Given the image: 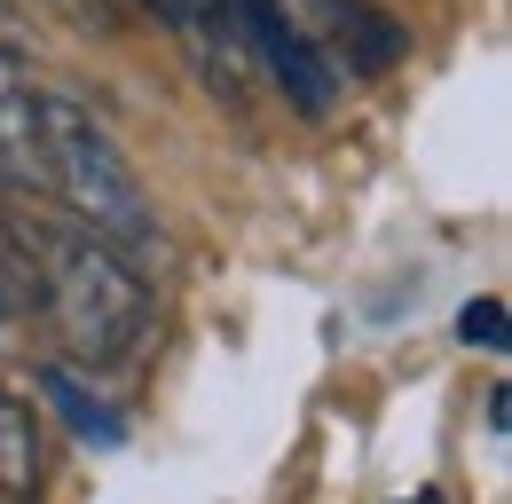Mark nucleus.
Masks as SVG:
<instances>
[{
  "mask_svg": "<svg viewBox=\"0 0 512 504\" xmlns=\"http://www.w3.org/2000/svg\"><path fill=\"white\" fill-rule=\"evenodd\" d=\"M40 497V426L16 394H0V504Z\"/></svg>",
  "mask_w": 512,
  "mask_h": 504,
  "instance_id": "nucleus-7",
  "label": "nucleus"
},
{
  "mask_svg": "<svg viewBox=\"0 0 512 504\" xmlns=\"http://www.w3.org/2000/svg\"><path fill=\"white\" fill-rule=\"evenodd\" d=\"M0 48H16V0H0Z\"/></svg>",
  "mask_w": 512,
  "mask_h": 504,
  "instance_id": "nucleus-9",
  "label": "nucleus"
},
{
  "mask_svg": "<svg viewBox=\"0 0 512 504\" xmlns=\"http://www.w3.org/2000/svg\"><path fill=\"white\" fill-rule=\"evenodd\" d=\"M0 182L48 189V158H40V87L24 79L16 48H0Z\"/></svg>",
  "mask_w": 512,
  "mask_h": 504,
  "instance_id": "nucleus-5",
  "label": "nucleus"
},
{
  "mask_svg": "<svg viewBox=\"0 0 512 504\" xmlns=\"http://www.w3.org/2000/svg\"><path fill=\"white\" fill-rule=\"evenodd\" d=\"M40 158H48V197H64L71 213L119 252L158 245V213L134 182L127 150L111 142V126L71 95H40Z\"/></svg>",
  "mask_w": 512,
  "mask_h": 504,
  "instance_id": "nucleus-2",
  "label": "nucleus"
},
{
  "mask_svg": "<svg viewBox=\"0 0 512 504\" xmlns=\"http://www.w3.org/2000/svg\"><path fill=\"white\" fill-rule=\"evenodd\" d=\"M40 245V292L64 323V339L87 363H119L150 331V284L119 245H103L95 229H32Z\"/></svg>",
  "mask_w": 512,
  "mask_h": 504,
  "instance_id": "nucleus-1",
  "label": "nucleus"
},
{
  "mask_svg": "<svg viewBox=\"0 0 512 504\" xmlns=\"http://www.w3.org/2000/svg\"><path fill=\"white\" fill-rule=\"evenodd\" d=\"M457 339L465 347H505V300H465L457 308Z\"/></svg>",
  "mask_w": 512,
  "mask_h": 504,
  "instance_id": "nucleus-8",
  "label": "nucleus"
},
{
  "mask_svg": "<svg viewBox=\"0 0 512 504\" xmlns=\"http://www.w3.org/2000/svg\"><path fill=\"white\" fill-rule=\"evenodd\" d=\"M300 40L316 48V63L331 71V79H371V71H386V63L402 56V32L386 24L371 0H316L308 8V24H300Z\"/></svg>",
  "mask_w": 512,
  "mask_h": 504,
  "instance_id": "nucleus-4",
  "label": "nucleus"
},
{
  "mask_svg": "<svg viewBox=\"0 0 512 504\" xmlns=\"http://www.w3.org/2000/svg\"><path fill=\"white\" fill-rule=\"evenodd\" d=\"M229 16H237V32H245V56H260L268 79H276L308 119H323V111H331V71H323L316 48L300 40V24L284 16V0H229Z\"/></svg>",
  "mask_w": 512,
  "mask_h": 504,
  "instance_id": "nucleus-3",
  "label": "nucleus"
},
{
  "mask_svg": "<svg viewBox=\"0 0 512 504\" xmlns=\"http://www.w3.org/2000/svg\"><path fill=\"white\" fill-rule=\"evenodd\" d=\"M0 339H8V292H0Z\"/></svg>",
  "mask_w": 512,
  "mask_h": 504,
  "instance_id": "nucleus-10",
  "label": "nucleus"
},
{
  "mask_svg": "<svg viewBox=\"0 0 512 504\" xmlns=\"http://www.w3.org/2000/svg\"><path fill=\"white\" fill-rule=\"evenodd\" d=\"M410 504H442V497H434V489H418V497H410Z\"/></svg>",
  "mask_w": 512,
  "mask_h": 504,
  "instance_id": "nucleus-11",
  "label": "nucleus"
},
{
  "mask_svg": "<svg viewBox=\"0 0 512 504\" xmlns=\"http://www.w3.org/2000/svg\"><path fill=\"white\" fill-rule=\"evenodd\" d=\"M32 386H40V402H48V410H64V426L87 441V449H119V441H127V418H119L87 378L71 371V363H40Z\"/></svg>",
  "mask_w": 512,
  "mask_h": 504,
  "instance_id": "nucleus-6",
  "label": "nucleus"
}]
</instances>
